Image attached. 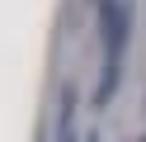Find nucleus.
<instances>
[{"instance_id": "1", "label": "nucleus", "mask_w": 146, "mask_h": 142, "mask_svg": "<svg viewBox=\"0 0 146 142\" xmlns=\"http://www.w3.org/2000/svg\"><path fill=\"white\" fill-rule=\"evenodd\" d=\"M99 28H104V76H99L94 104H113L118 81H123V52L132 38V5L127 0H99Z\"/></svg>"}, {"instance_id": "2", "label": "nucleus", "mask_w": 146, "mask_h": 142, "mask_svg": "<svg viewBox=\"0 0 146 142\" xmlns=\"http://www.w3.org/2000/svg\"><path fill=\"white\" fill-rule=\"evenodd\" d=\"M57 142H80L76 133V90H61V118H57Z\"/></svg>"}, {"instance_id": "3", "label": "nucleus", "mask_w": 146, "mask_h": 142, "mask_svg": "<svg viewBox=\"0 0 146 142\" xmlns=\"http://www.w3.org/2000/svg\"><path fill=\"white\" fill-rule=\"evenodd\" d=\"M141 142H146V137H141Z\"/></svg>"}]
</instances>
